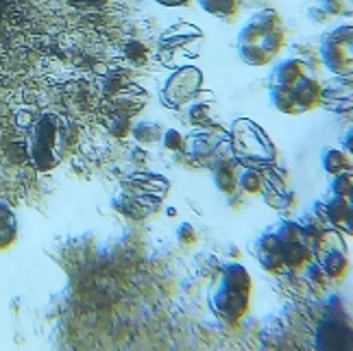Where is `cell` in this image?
I'll return each mask as SVG.
<instances>
[{
	"instance_id": "ba28073f",
	"label": "cell",
	"mask_w": 353,
	"mask_h": 351,
	"mask_svg": "<svg viewBox=\"0 0 353 351\" xmlns=\"http://www.w3.org/2000/svg\"><path fill=\"white\" fill-rule=\"evenodd\" d=\"M203 83V72L196 66H179L164 81L159 99L168 110H181V107L196 101Z\"/></svg>"
},
{
	"instance_id": "8992f818",
	"label": "cell",
	"mask_w": 353,
	"mask_h": 351,
	"mask_svg": "<svg viewBox=\"0 0 353 351\" xmlns=\"http://www.w3.org/2000/svg\"><path fill=\"white\" fill-rule=\"evenodd\" d=\"M203 44V31L194 24L179 22L161 33L157 42V59L168 68H179L194 59Z\"/></svg>"
},
{
	"instance_id": "603a6c76",
	"label": "cell",
	"mask_w": 353,
	"mask_h": 351,
	"mask_svg": "<svg viewBox=\"0 0 353 351\" xmlns=\"http://www.w3.org/2000/svg\"><path fill=\"white\" fill-rule=\"evenodd\" d=\"M351 188H353V170L351 172L334 174V177H332V185H330V192L332 194H341V197H349L351 194Z\"/></svg>"
},
{
	"instance_id": "83f0119b",
	"label": "cell",
	"mask_w": 353,
	"mask_h": 351,
	"mask_svg": "<svg viewBox=\"0 0 353 351\" xmlns=\"http://www.w3.org/2000/svg\"><path fill=\"white\" fill-rule=\"evenodd\" d=\"M176 240H179V245H183V247H192V245H196L199 236H196L192 225L181 223L179 227H176Z\"/></svg>"
},
{
	"instance_id": "5bb4252c",
	"label": "cell",
	"mask_w": 353,
	"mask_h": 351,
	"mask_svg": "<svg viewBox=\"0 0 353 351\" xmlns=\"http://www.w3.org/2000/svg\"><path fill=\"white\" fill-rule=\"evenodd\" d=\"M319 264L325 271V275L330 277V281H341L349 275L351 271V262L347 258V253L343 249H327V251H321L319 255Z\"/></svg>"
},
{
	"instance_id": "44dd1931",
	"label": "cell",
	"mask_w": 353,
	"mask_h": 351,
	"mask_svg": "<svg viewBox=\"0 0 353 351\" xmlns=\"http://www.w3.org/2000/svg\"><path fill=\"white\" fill-rule=\"evenodd\" d=\"M264 185L266 177L260 168H242V172L238 174V188L244 194H262Z\"/></svg>"
},
{
	"instance_id": "d4e9b609",
	"label": "cell",
	"mask_w": 353,
	"mask_h": 351,
	"mask_svg": "<svg viewBox=\"0 0 353 351\" xmlns=\"http://www.w3.org/2000/svg\"><path fill=\"white\" fill-rule=\"evenodd\" d=\"M161 144H164V148H168V151H172V153H183L185 138L181 136V131L166 129L164 136H161Z\"/></svg>"
},
{
	"instance_id": "ffe728a7",
	"label": "cell",
	"mask_w": 353,
	"mask_h": 351,
	"mask_svg": "<svg viewBox=\"0 0 353 351\" xmlns=\"http://www.w3.org/2000/svg\"><path fill=\"white\" fill-rule=\"evenodd\" d=\"M18 240V219L13 210L0 203V251H7Z\"/></svg>"
},
{
	"instance_id": "3957f363",
	"label": "cell",
	"mask_w": 353,
	"mask_h": 351,
	"mask_svg": "<svg viewBox=\"0 0 353 351\" xmlns=\"http://www.w3.org/2000/svg\"><path fill=\"white\" fill-rule=\"evenodd\" d=\"M74 144V129L57 114H42L31 129L29 157L37 170H52L59 166Z\"/></svg>"
},
{
	"instance_id": "1f68e13d",
	"label": "cell",
	"mask_w": 353,
	"mask_h": 351,
	"mask_svg": "<svg viewBox=\"0 0 353 351\" xmlns=\"http://www.w3.org/2000/svg\"><path fill=\"white\" fill-rule=\"evenodd\" d=\"M155 3L161 7H188V5H192L194 0H155Z\"/></svg>"
},
{
	"instance_id": "cb8c5ba5",
	"label": "cell",
	"mask_w": 353,
	"mask_h": 351,
	"mask_svg": "<svg viewBox=\"0 0 353 351\" xmlns=\"http://www.w3.org/2000/svg\"><path fill=\"white\" fill-rule=\"evenodd\" d=\"M294 50H296V52H303V55H296V57L301 59V61H305L310 70H316L319 66H323V61H321V52H319V48H316V46H310V44H296V46H294Z\"/></svg>"
},
{
	"instance_id": "d6986e66",
	"label": "cell",
	"mask_w": 353,
	"mask_h": 351,
	"mask_svg": "<svg viewBox=\"0 0 353 351\" xmlns=\"http://www.w3.org/2000/svg\"><path fill=\"white\" fill-rule=\"evenodd\" d=\"M349 197H341V194H332L323 201V219L327 225H332L334 229L341 227V223L345 221L347 210H349Z\"/></svg>"
},
{
	"instance_id": "7402d4cb",
	"label": "cell",
	"mask_w": 353,
	"mask_h": 351,
	"mask_svg": "<svg viewBox=\"0 0 353 351\" xmlns=\"http://www.w3.org/2000/svg\"><path fill=\"white\" fill-rule=\"evenodd\" d=\"M133 136L138 138L140 142H144V144H153V142L161 140L164 131H161L159 125L151 123V120H144V123H140L138 127L133 129Z\"/></svg>"
},
{
	"instance_id": "30bf717a",
	"label": "cell",
	"mask_w": 353,
	"mask_h": 351,
	"mask_svg": "<svg viewBox=\"0 0 353 351\" xmlns=\"http://www.w3.org/2000/svg\"><path fill=\"white\" fill-rule=\"evenodd\" d=\"M314 345L316 349H353V328L347 317L330 314L321 321L314 334Z\"/></svg>"
},
{
	"instance_id": "7a4b0ae2",
	"label": "cell",
	"mask_w": 353,
	"mask_h": 351,
	"mask_svg": "<svg viewBox=\"0 0 353 351\" xmlns=\"http://www.w3.org/2000/svg\"><path fill=\"white\" fill-rule=\"evenodd\" d=\"M251 292L253 279L247 266L232 260L223 262L219 273V286L210 294L212 314L219 321L227 323V325H238L249 314Z\"/></svg>"
},
{
	"instance_id": "52a82bcc",
	"label": "cell",
	"mask_w": 353,
	"mask_h": 351,
	"mask_svg": "<svg viewBox=\"0 0 353 351\" xmlns=\"http://www.w3.org/2000/svg\"><path fill=\"white\" fill-rule=\"evenodd\" d=\"M321 61L334 77H353V24H338L321 37Z\"/></svg>"
},
{
	"instance_id": "f546056e",
	"label": "cell",
	"mask_w": 353,
	"mask_h": 351,
	"mask_svg": "<svg viewBox=\"0 0 353 351\" xmlns=\"http://www.w3.org/2000/svg\"><path fill=\"white\" fill-rule=\"evenodd\" d=\"M307 16H310V20L314 22V24H327L330 22V13L325 11L323 7H310L307 9Z\"/></svg>"
},
{
	"instance_id": "e575fe53",
	"label": "cell",
	"mask_w": 353,
	"mask_h": 351,
	"mask_svg": "<svg viewBox=\"0 0 353 351\" xmlns=\"http://www.w3.org/2000/svg\"><path fill=\"white\" fill-rule=\"evenodd\" d=\"M349 201H351V203H353V188H351V194H349Z\"/></svg>"
},
{
	"instance_id": "f1b7e54d",
	"label": "cell",
	"mask_w": 353,
	"mask_h": 351,
	"mask_svg": "<svg viewBox=\"0 0 353 351\" xmlns=\"http://www.w3.org/2000/svg\"><path fill=\"white\" fill-rule=\"evenodd\" d=\"M244 199H247V194H244L240 188H238V190H234L232 194H227V205H229V210L240 212L242 205H244Z\"/></svg>"
},
{
	"instance_id": "8fae6325",
	"label": "cell",
	"mask_w": 353,
	"mask_h": 351,
	"mask_svg": "<svg viewBox=\"0 0 353 351\" xmlns=\"http://www.w3.org/2000/svg\"><path fill=\"white\" fill-rule=\"evenodd\" d=\"M185 155L192 159V164L194 166H214V161L219 159L223 153V142L214 136V133L210 129L205 131H196L192 133L188 140H185ZM232 151V148H229ZM227 151V153H229Z\"/></svg>"
},
{
	"instance_id": "9c48e42d",
	"label": "cell",
	"mask_w": 353,
	"mask_h": 351,
	"mask_svg": "<svg viewBox=\"0 0 353 351\" xmlns=\"http://www.w3.org/2000/svg\"><path fill=\"white\" fill-rule=\"evenodd\" d=\"M275 234L281 240V258H283V266L290 268V271H301L305 268L312 260L316 258V253L312 251V247L307 245V240L299 227L296 221H281L275 225Z\"/></svg>"
},
{
	"instance_id": "484cf974",
	"label": "cell",
	"mask_w": 353,
	"mask_h": 351,
	"mask_svg": "<svg viewBox=\"0 0 353 351\" xmlns=\"http://www.w3.org/2000/svg\"><path fill=\"white\" fill-rule=\"evenodd\" d=\"M321 7L330 13L332 18L338 16H349L351 7H349V0H321Z\"/></svg>"
},
{
	"instance_id": "9a60e30c",
	"label": "cell",
	"mask_w": 353,
	"mask_h": 351,
	"mask_svg": "<svg viewBox=\"0 0 353 351\" xmlns=\"http://www.w3.org/2000/svg\"><path fill=\"white\" fill-rule=\"evenodd\" d=\"M305 72H310L307 63L301 61L299 57H288V59H281L273 72H270L268 79V86H290L299 77H303Z\"/></svg>"
},
{
	"instance_id": "d6a6232c",
	"label": "cell",
	"mask_w": 353,
	"mask_h": 351,
	"mask_svg": "<svg viewBox=\"0 0 353 351\" xmlns=\"http://www.w3.org/2000/svg\"><path fill=\"white\" fill-rule=\"evenodd\" d=\"M343 151L353 157V129L345 133V138H343Z\"/></svg>"
},
{
	"instance_id": "836d02e7",
	"label": "cell",
	"mask_w": 353,
	"mask_h": 351,
	"mask_svg": "<svg viewBox=\"0 0 353 351\" xmlns=\"http://www.w3.org/2000/svg\"><path fill=\"white\" fill-rule=\"evenodd\" d=\"M72 5H77V7H83V9H88V7H101V5H105L107 0H70Z\"/></svg>"
},
{
	"instance_id": "6da1fadb",
	"label": "cell",
	"mask_w": 353,
	"mask_h": 351,
	"mask_svg": "<svg viewBox=\"0 0 353 351\" xmlns=\"http://www.w3.org/2000/svg\"><path fill=\"white\" fill-rule=\"evenodd\" d=\"M283 46H286V24L275 9L253 13L238 33V57L253 68L273 63Z\"/></svg>"
},
{
	"instance_id": "4316f807",
	"label": "cell",
	"mask_w": 353,
	"mask_h": 351,
	"mask_svg": "<svg viewBox=\"0 0 353 351\" xmlns=\"http://www.w3.org/2000/svg\"><path fill=\"white\" fill-rule=\"evenodd\" d=\"M307 279L312 281V283H314V286H319V288H323V286H327V281H330V277L327 275H325V271H323V268H321V264H319V260L314 258V260H312L307 266Z\"/></svg>"
},
{
	"instance_id": "277c9868",
	"label": "cell",
	"mask_w": 353,
	"mask_h": 351,
	"mask_svg": "<svg viewBox=\"0 0 353 351\" xmlns=\"http://www.w3.org/2000/svg\"><path fill=\"white\" fill-rule=\"evenodd\" d=\"M229 148L242 168H260L266 170L275 164L277 146L268 138V133L253 123L251 118H238L229 129Z\"/></svg>"
},
{
	"instance_id": "4fadbf2b",
	"label": "cell",
	"mask_w": 353,
	"mask_h": 351,
	"mask_svg": "<svg viewBox=\"0 0 353 351\" xmlns=\"http://www.w3.org/2000/svg\"><path fill=\"white\" fill-rule=\"evenodd\" d=\"M236 166H238V161L234 159L232 151L221 155L219 159L214 161V166H212L214 188L219 192H223L225 197L232 194L234 190H238V172H236Z\"/></svg>"
},
{
	"instance_id": "2e32d148",
	"label": "cell",
	"mask_w": 353,
	"mask_h": 351,
	"mask_svg": "<svg viewBox=\"0 0 353 351\" xmlns=\"http://www.w3.org/2000/svg\"><path fill=\"white\" fill-rule=\"evenodd\" d=\"M201 9L214 18H221L225 22H234L242 9L244 0H196Z\"/></svg>"
},
{
	"instance_id": "ac0fdd59",
	"label": "cell",
	"mask_w": 353,
	"mask_h": 351,
	"mask_svg": "<svg viewBox=\"0 0 353 351\" xmlns=\"http://www.w3.org/2000/svg\"><path fill=\"white\" fill-rule=\"evenodd\" d=\"M321 166L327 174H341V172H351L353 170V161L351 155H347L343 148H325L321 155Z\"/></svg>"
},
{
	"instance_id": "4dcf8cb0",
	"label": "cell",
	"mask_w": 353,
	"mask_h": 351,
	"mask_svg": "<svg viewBox=\"0 0 353 351\" xmlns=\"http://www.w3.org/2000/svg\"><path fill=\"white\" fill-rule=\"evenodd\" d=\"M341 229L343 234H347V236H351L353 238V203H349V210H347V216H345V221L341 223Z\"/></svg>"
},
{
	"instance_id": "5b68a950",
	"label": "cell",
	"mask_w": 353,
	"mask_h": 351,
	"mask_svg": "<svg viewBox=\"0 0 353 351\" xmlns=\"http://www.w3.org/2000/svg\"><path fill=\"white\" fill-rule=\"evenodd\" d=\"M268 99L273 110L286 116H299L323 105L325 88L316 79V74H312L310 70L290 86H268Z\"/></svg>"
},
{
	"instance_id": "e0dca14e",
	"label": "cell",
	"mask_w": 353,
	"mask_h": 351,
	"mask_svg": "<svg viewBox=\"0 0 353 351\" xmlns=\"http://www.w3.org/2000/svg\"><path fill=\"white\" fill-rule=\"evenodd\" d=\"M262 194H264L266 205H268V208H273V210L279 212V214H286V216H288V214L294 212L296 205H299V197L290 190V188H286V190H273V188L264 185Z\"/></svg>"
},
{
	"instance_id": "7c38bea8",
	"label": "cell",
	"mask_w": 353,
	"mask_h": 351,
	"mask_svg": "<svg viewBox=\"0 0 353 351\" xmlns=\"http://www.w3.org/2000/svg\"><path fill=\"white\" fill-rule=\"evenodd\" d=\"M255 258L266 273H281L283 258H281V240L275 234V229H268L255 242Z\"/></svg>"
}]
</instances>
